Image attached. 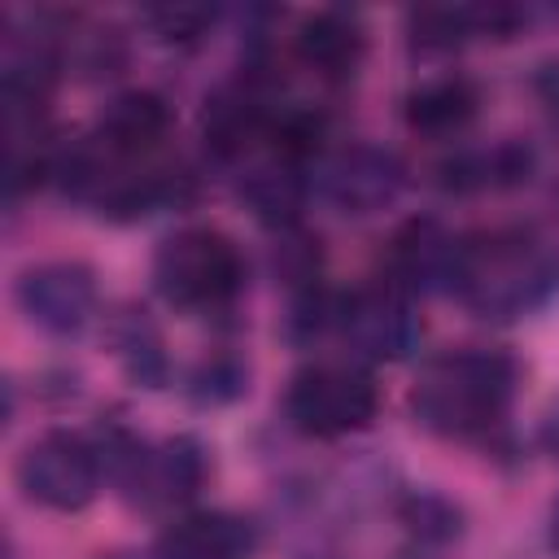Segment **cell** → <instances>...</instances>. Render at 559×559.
Segmentation results:
<instances>
[{
  "mask_svg": "<svg viewBox=\"0 0 559 559\" xmlns=\"http://www.w3.org/2000/svg\"><path fill=\"white\" fill-rule=\"evenodd\" d=\"M450 293L480 319H524L559 293V249L528 227L459 236Z\"/></svg>",
  "mask_w": 559,
  "mask_h": 559,
  "instance_id": "cell-1",
  "label": "cell"
},
{
  "mask_svg": "<svg viewBox=\"0 0 559 559\" xmlns=\"http://www.w3.org/2000/svg\"><path fill=\"white\" fill-rule=\"evenodd\" d=\"M511 393L515 362L502 349H450L419 371L411 389V411L428 432L480 441L502 428Z\"/></svg>",
  "mask_w": 559,
  "mask_h": 559,
  "instance_id": "cell-2",
  "label": "cell"
},
{
  "mask_svg": "<svg viewBox=\"0 0 559 559\" xmlns=\"http://www.w3.org/2000/svg\"><path fill=\"white\" fill-rule=\"evenodd\" d=\"M153 284L157 293L192 314L227 310L245 288V262L240 249L210 227H188L162 240L153 258Z\"/></svg>",
  "mask_w": 559,
  "mask_h": 559,
  "instance_id": "cell-3",
  "label": "cell"
},
{
  "mask_svg": "<svg viewBox=\"0 0 559 559\" xmlns=\"http://www.w3.org/2000/svg\"><path fill=\"white\" fill-rule=\"evenodd\" d=\"M376 406H380L376 380L362 367H341V362H319L297 371L284 393V415L306 437L362 432L376 419Z\"/></svg>",
  "mask_w": 559,
  "mask_h": 559,
  "instance_id": "cell-4",
  "label": "cell"
},
{
  "mask_svg": "<svg viewBox=\"0 0 559 559\" xmlns=\"http://www.w3.org/2000/svg\"><path fill=\"white\" fill-rule=\"evenodd\" d=\"M100 476H105V459L96 441L83 432H66V428L44 432L17 459L22 493L48 511H83L96 498Z\"/></svg>",
  "mask_w": 559,
  "mask_h": 559,
  "instance_id": "cell-5",
  "label": "cell"
},
{
  "mask_svg": "<svg viewBox=\"0 0 559 559\" xmlns=\"http://www.w3.org/2000/svg\"><path fill=\"white\" fill-rule=\"evenodd\" d=\"M332 328L367 362H402L424 341V323H419L411 297L402 288H393L389 280L341 297Z\"/></svg>",
  "mask_w": 559,
  "mask_h": 559,
  "instance_id": "cell-6",
  "label": "cell"
},
{
  "mask_svg": "<svg viewBox=\"0 0 559 559\" xmlns=\"http://www.w3.org/2000/svg\"><path fill=\"white\" fill-rule=\"evenodd\" d=\"M402 183H406V170H402L397 153H389L380 144H345L332 157H323V166L314 175L319 197L332 210L354 214V218L393 205Z\"/></svg>",
  "mask_w": 559,
  "mask_h": 559,
  "instance_id": "cell-7",
  "label": "cell"
},
{
  "mask_svg": "<svg viewBox=\"0 0 559 559\" xmlns=\"http://www.w3.org/2000/svg\"><path fill=\"white\" fill-rule=\"evenodd\" d=\"M22 314L48 336H79L96 314V275L83 262H39L17 280Z\"/></svg>",
  "mask_w": 559,
  "mask_h": 559,
  "instance_id": "cell-8",
  "label": "cell"
},
{
  "mask_svg": "<svg viewBox=\"0 0 559 559\" xmlns=\"http://www.w3.org/2000/svg\"><path fill=\"white\" fill-rule=\"evenodd\" d=\"M454 262H459V236H450L432 218L406 223L393 245H389V284L411 293H437L454 284Z\"/></svg>",
  "mask_w": 559,
  "mask_h": 559,
  "instance_id": "cell-9",
  "label": "cell"
},
{
  "mask_svg": "<svg viewBox=\"0 0 559 559\" xmlns=\"http://www.w3.org/2000/svg\"><path fill=\"white\" fill-rule=\"evenodd\" d=\"M170 131V109L157 92H122L105 105L92 148L109 162H140L148 157Z\"/></svg>",
  "mask_w": 559,
  "mask_h": 559,
  "instance_id": "cell-10",
  "label": "cell"
},
{
  "mask_svg": "<svg viewBox=\"0 0 559 559\" xmlns=\"http://www.w3.org/2000/svg\"><path fill=\"white\" fill-rule=\"evenodd\" d=\"M258 528L231 511H192L179 515L162 537L153 559H253Z\"/></svg>",
  "mask_w": 559,
  "mask_h": 559,
  "instance_id": "cell-11",
  "label": "cell"
},
{
  "mask_svg": "<svg viewBox=\"0 0 559 559\" xmlns=\"http://www.w3.org/2000/svg\"><path fill=\"white\" fill-rule=\"evenodd\" d=\"M362 48H367V35L349 13L323 9L297 26V57L323 79H349L362 61Z\"/></svg>",
  "mask_w": 559,
  "mask_h": 559,
  "instance_id": "cell-12",
  "label": "cell"
},
{
  "mask_svg": "<svg viewBox=\"0 0 559 559\" xmlns=\"http://www.w3.org/2000/svg\"><path fill=\"white\" fill-rule=\"evenodd\" d=\"M476 105H480L476 87L459 74H445V79L419 83L406 96V122H411V131H424V135H450L472 122Z\"/></svg>",
  "mask_w": 559,
  "mask_h": 559,
  "instance_id": "cell-13",
  "label": "cell"
},
{
  "mask_svg": "<svg viewBox=\"0 0 559 559\" xmlns=\"http://www.w3.org/2000/svg\"><path fill=\"white\" fill-rule=\"evenodd\" d=\"M240 192H245L249 210H253L262 223H271V227H280V231H288V227L297 223L306 179L297 175V162L275 157V162H262V166L245 179V188H240Z\"/></svg>",
  "mask_w": 559,
  "mask_h": 559,
  "instance_id": "cell-14",
  "label": "cell"
},
{
  "mask_svg": "<svg viewBox=\"0 0 559 559\" xmlns=\"http://www.w3.org/2000/svg\"><path fill=\"white\" fill-rule=\"evenodd\" d=\"M114 345L118 358L127 367V376L144 389H162L166 384V354H162V336L153 328V319L144 310H127L114 323Z\"/></svg>",
  "mask_w": 559,
  "mask_h": 559,
  "instance_id": "cell-15",
  "label": "cell"
},
{
  "mask_svg": "<svg viewBox=\"0 0 559 559\" xmlns=\"http://www.w3.org/2000/svg\"><path fill=\"white\" fill-rule=\"evenodd\" d=\"M485 35V9H463V4H428L411 13V44L419 52H445L459 48L463 39Z\"/></svg>",
  "mask_w": 559,
  "mask_h": 559,
  "instance_id": "cell-16",
  "label": "cell"
},
{
  "mask_svg": "<svg viewBox=\"0 0 559 559\" xmlns=\"http://www.w3.org/2000/svg\"><path fill=\"white\" fill-rule=\"evenodd\" d=\"M262 131V109L249 92H218L205 105V140L218 153H240Z\"/></svg>",
  "mask_w": 559,
  "mask_h": 559,
  "instance_id": "cell-17",
  "label": "cell"
},
{
  "mask_svg": "<svg viewBox=\"0 0 559 559\" xmlns=\"http://www.w3.org/2000/svg\"><path fill=\"white\" fill-rule=\"evenodd\" d=\"M397 520L419 537V542H450L463 528V511L437 493V489H411L397 498Z\"/></svg>",
  "mask_w": 559,
  "mask_h": 559,
  "instance_id": "cell-18",
  "label": "cell"
},
{
  "mask_svg": "<svg viewBox=\"0 0 559 559\" xmlns=\"http://www.w3.org/2000/svg\"><path fill=\"white\" fill-rule=\"evenodd\" d=\"M245 380H249L245 367H240L236 358L218 354V358H205V362L192 371L188 393H192V402H201V406H223V402H231V397L245 393Z\"/></svg>",
  "mask_w": 559,
  "mask_h": 559,
  "instance_id": "cell-19",
  "label": "cell"
},
{
  "mask_svg": "<svg viewBox=\"0 0 559 559\" xmlns=\"http://www.w3.org/2000/svg\"><path fill=\"white\" fill-rule=\"evenodd\" d=\"M144 22L153 26L157 39L166 44H192L205 35V26L214 22V9H201V4H162V9H148Z\"/></svg>",
  "mask_w": 559,
  "mask_h": 559,
  "instance_id": "cell-20",
  "label": "cell"
},
{
  "mask_svg": "<svg viewBox=\"0 0 559 559\" xmlns=\"http://www.w3.org/2000/svg\"><path fill=\"white\" fill-rule=\"evenodd\" d=\"M533 87H537V96H542V105L559 118V61H546L542 70H537V79H533Z\"/></svg>",
  "mask_w": 559,
  "mask_h": 559,
  "instance_id": "cell-21",
  "label": "cell"
},
{
  "mask_svg": "<svg viewBox=\"0 0 559 559\" xmlns=\"http://www.w3.org/2000/svg\"><path fill=\"white\" fill-rule=\"evenodd\" d=\"M537 441H542V450H546L550 459H559V397L546 406L542 428H537Z\"/></svg>",
  "mask_w": 559,
  "mask_h": 559,
  "instance_id": "cell-22",
  "label": "cell"
},
{
  "mask_svg": "<svg viewBox=\"0 0 559 559\" xmlns=\"http://www.w3.org/2000/svg\"><path fill=\"white\" fill-rule=\"evenodd\" d=\"M550 550L559 555V507H555V515H550Z\"/></svg>",
  "mask_w": 559,
  "mask_h": 559,
  "instance_id": "cell-23",
  "label": "cell"
},
{
  "mask_svg": "<svg viewBox=\"0 0 559 559\" xmlns=\"http://www.w3.org/2000/svg\"><path fill=\"white\" fill-rule=\"evenodd\" d=\"M109 559H135V555H109Z\"/></svg>",
  "mask_w": 559,
  "mask_h": 559,
  "instance_id": "cell-24",
  "label": "cell"
}]
</instances>
